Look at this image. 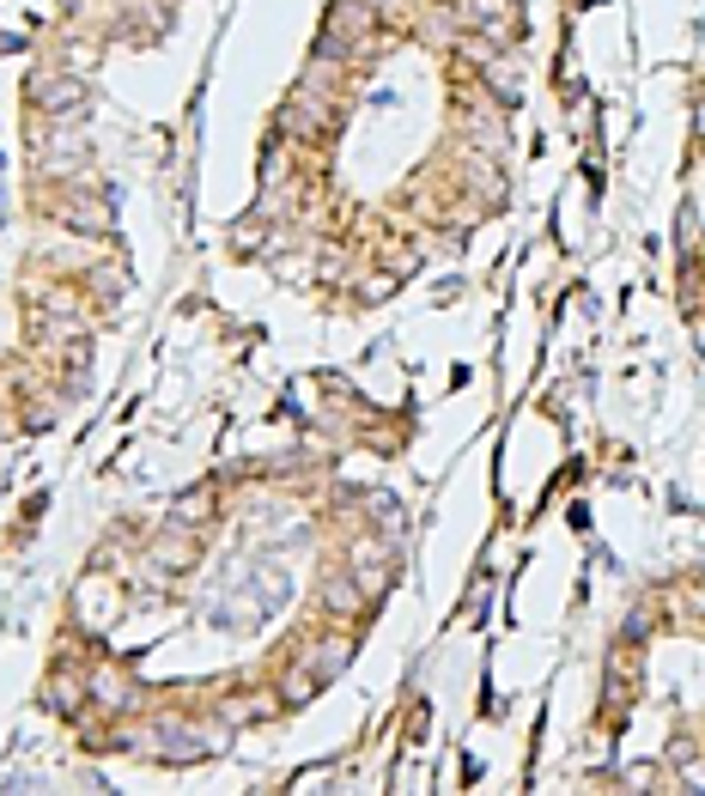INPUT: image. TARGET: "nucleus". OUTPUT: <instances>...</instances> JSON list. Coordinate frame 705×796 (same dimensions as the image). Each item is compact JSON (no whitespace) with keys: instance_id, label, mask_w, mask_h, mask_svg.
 I'll return each instance as SVG.
<instances>
[{"instance_id":"obj_1","label":"nucleus","mask_w":705,"mask_h":796,"mask_svg":"<svg viewBox=\"0 0 705 796\" xmlns=\"http://www.w3.org/2000/svg\"><path fill=\"white\" fill-rule=\"evenodd\" d=\"M335 128H341V110H335V98H329V92H310V86H298V92L280 104V134H286V140L323 146Z\"/></svg>"},{"instance_id":"obj_2","label":"nucleus","mask_w":705,"mask_h":796,"mask_svg":"<svg viewBox=\"0 0 705 796\" xmlns=\"http://www.w3.org/2000/svg\"><path fill=\"white\" fill-rule=\"evenodd\" d=\"M31 104L55 122H80L86 116V79L80 73H61V67H37L31 73Z\"/></svg>"},{"instance_id":"obj_3","label":"nucleus","mask_w":705,"mask_h":796,"mask_svg":"<svg viewBox=\"0 0 705 796\" xmlns=\"http://www.w3.org/2000/svg\"><path fill=\"white\" fill-rule=\"evenodd\" d=\"M371 31H377V13L365 7V0H335V7H329V25H323V43H317V55L347 61V55H353Z\"/></svg>"},{"instance_id":"obj_4","label":"nucleus","mask_w":705,"mask_h":796,"mask_svg":"<svg viewBox=\"0 0 705 796\" xmlns=\"http://www.w3.org/2000/svg\"><path fill=\"white\" fill-rule=\"evenodd\" d=\"M456 19H462L468 31L493 37V43H499V37L511 43V37H517V25H523V19H517V0H462Z\"/></svg>"},{"instance_id":"obj_5","label":"nucleus","mask_w":705,"mask_h":796,"mask_svg":"<svg viewBox=\"0 0 705 796\" xmlns=\"http://www.w3.org/2000/svg\"><path fill=\"white\" fill-rule=\"evenodd\" d=\"M213 748H219V736H207L201 724H159V736H152V754L159 760H201Z\"/></svg>"},{"instance_id":"obj_6","label":"nucleus","mask_w":705,"mask_h":796,"mask_svg":"<svg viewBox=\"0 0 705 796\" xmlns=\"http://www.w3.org/2000/svg\"><path fill=\"white\" fill-rule=\"evenodd\" d=\"M55 213H61V225L92 231V237H104V231H110V219H116V213H110V195H86V189H80V195H61V207H55Z\"/></svg>"},{"instance_id":"obj_7","label":"nucleus","mask_w":705,"mask_h":796,"mask_svg":"<svg viewBox=\"0 0 705 796\" xmlns=\"http://www.w3.org/2000/svg\"><path fill=\"white\" fill-rule=\"evenodd\" d=\"M116 608H122V602H116V590H110L98 572H92L80 590H73V614H80L86 626H110V614H116Z\"/></svg>"},{"instance_id":"obj_8","label":"nucleus","mask_w":705,"mask_h":796,"mask_svg":"<svg viewBox=\"0 0 705 796\" xmlns=\"http://www.w3.org/2000/svg\"><path fill=\"white\" fill-rule=\"evenodd\" d=\"M86 693L104 705V711H134L140 705V693H134V681H122V675H110V669H98L92 681H86Z\"/></svg>"},{"instance_id":"obj_9","label":"nucleus","mask_w":705,"mask_h":796,"mask_svg":"<svg viewBox=\"0 0 705 796\" xmlns=\"http://www.w3.org/2000/svg\"><path fill=\"white\" fill-rule=\"evenodd\" d=\"M347 657H353V639L341 632V639H329V645H317V651H304L298 663H304L310 675H317V681H329V675H341V669H347Z\"/></svg>"},{"instance_id":"obj_10","label":"nucleus","mask_w":705,"mask_h":796,"mask_svg":"<svg viewBox=\"0 0 705 796\" xmlns=\"http://www.w3.org/2000/svg\"><path fill=\"white\" fill-rule=\"evenodd\" d=\"M92 693H86V681L73 675V669H55L49 675V711H61V718H73V711H80Z\"/></svg>"},{"instance_id":"obj_11","label":"nucleus","mask_w":705,"mask_h":796,"mask_svg":"<svg viewBox=\"0 0 705 796\" xmlns=\"http://www.w3.org/2000/svg\"><path fill=\"white\" fill-rule=\"evenodd\" d=\"M152 553H159V572H189V566H195V553H201V541L177 529V535H165Z\"/></svg>"},{"instance_id":"obj_12","label":"nucleus","mask_w":705,"mask_h":796,"mask_svg":"<svg viewBox=\"0 0 705 796\" xmlns=\"http://www.w3.org/2000/svg\"><path fill=\"white\" fill-rule=\"evenodd\" d=\"M365 602H371V596H365L359 578H329V584H323V608H329V614H359Z\"/></svg>"},{"instance_id":"obj_13","label":"nucleus","mask_w":705,"mask_h":796,"mask_svg":"<svg viewBox=\"0 0 705 796\" xmlns=\"http://www.w3.org/2000/svg\"><path fill=\"white\" fill-rule=\"evenodd\" d=\"M171 517H177V523H207V517H213V493H207V487H189V493L171 505Z\"/></svg>"},{"instance_id":"obj_14","label":"nucleus","mask_w":705,"mask_h":796,"mask_svg":"<svg viewBox=\"0 0 705 796\" xmlns=\"http://www.w3.org/2000/svg\"><path fill=\"white\" fill-rule=\"evenodd\" d=\"M86 286H92L104 304H116V298L128 292V274H122V268H92V280H86Z\"/></svg>"},{"instance_id":"obj_15","label":"nucleus","mask_w":705,"mask_h":796,"mask_svg":"<svg viewBox=\"0 0 705 796\" xmlns=\"http://www.w3.org/2000/svg\"><path fill=\"white\" fill-rule=\"evenodd\" d=\"M92 67V49L86 43H67V73H86Z\"/></svg>"},{"instance_id":"obj_16","label":"nucleus","mask_w":705,"mask_h":796,"mask_svg":"<svg viewBox=\"0 0 705 796\" xmlns=\"http://www.w3.org/2000/svg\"><path fill=\"white\" fill-rule=\"evenodd\" d=\"M262 237H268V231H262V219H256V225H238V244H244V250H256Z\"/></svg>"},{"instance_id":"obj_17","label":"nucleus","mask_w":705,"mask_h":796,"mask_svg":"<svg viewBox=\"0 0 705 796\" xmlns=\"http://www.w3.org/2000/svg\"><path fill=\"white\" fill-rule=\"evenodd\" d=\"M13 432H19V426H13V414H7V408H0V444H7Z\"/></svg>"}]
</instances>
